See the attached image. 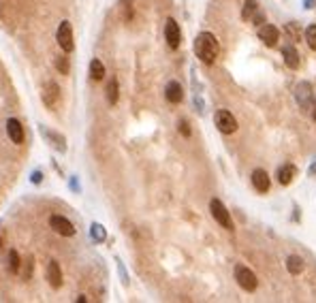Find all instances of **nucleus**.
Masks as SVG:
<instances>
[{"label": "nucleus", "mask_w": 316, "mask_h": 303, "mask_svg": "<svg viewBox=\"0 0 316 303\" xmlns=\"http://www.w3.org/2000/svg\"><path fill=\"white\" fill-rule=\"evenodd\" d=\"M195 54L201 62H205V64H212L214 60L218 58L220 54V43L218 39L214 37L212 32H201L197 35L195 39Z\"/></svg>", "instance_id": "obj_1"}, {"label": "nucleus", "mask_w": 316, "mask_h": 303, "mask_svg": "<svg viewBox=\"0 0 316 303\" xmlns=\"http://www.w3.org/2000/svg\"><path fill=\"white\" fill-rule=\"evenodd\" d=\"M209 212H212V216H214V220H216L222 228H227V231H233L231 212L227 210V205H224L220 198H212V201H209Z\"/></svg>", "instance_id": "obj_2"}, {"label": "nucleus", "mask_w": 316, "mask_h": 303, "mask_svg": "<svg viewBox=\"0 0 316 303\" xmlns=\"http://www.w3.org/2000/svg\"><path fill=\"white\" fill-rule=\"evenodd\" d=\"M295 100H297V105L308 111L312 109V103H314V88L310 81H299L297 86H295Z\"/></svg>", "instance_id": "obj_3"}, {"label": "nucleus", "mask_w": 316, "mask_h": 303, "mask_svg": "<svg viewBox=\"0 0 316 303\" xmlns=\"http://www.w3.org/2000/svg\"><path fill=\"white\" fill-rule=\"evenodd\" d=\"M214 124H216V128L222 132V134H233L237 130V120L233 116L231 111L227 109H220L214 113Z\"/></svg>", "instance_id": "obj_4"}, {"label": "nucleus", "mask_w": 316, "mask_h": 303, "mask_svg": "<svg viewBox=\"0 0 316 303\" xmlns=\"http://www.w3.org/2000/svg\"><path fill=\"white\" fill-rule=\"evenodd\" d=\"M235 280H237V284L243 288V290H248V292H254L259 286V280H257V274L246 267V265H237L235 267Z\"/></svg>", "instance_id": "obj_5"}, {"label": "nucleus", "mask_w": 316, "mask_h": 303, "mask_svg": "<svg viewBox=\"0 0 316 303\" xmlns=\"http://www.w3.org/2000/svg\"><path fill=\"white\" fill-rule=\"evenodd\" d=\"M56 41L62 51H66V54H71L75 47L73 43V28H71V22H60L58 26V32H56Z\"/></svg>", "instance_id": "obj_6"}, {"label": "nucleus", "mask_w": 316, "mask_h": 303, "mask_svg": "<svg viewBox=\"0 0 316 303\" xmlns=\"http://www.w3.org/2000/svg\"><path fill=\"white\" fill-rule=\"evenodd\" d=\"M49 226H52V231H56L58 235H62V237H73L75 235L73 222H71L68 218H64V216H58V214L49 216Z\"/></svg>", "instance_id": "obj_7"}, {"label": "nucleus", "mask_w": 316, "mask_h": 303, "mask_svg": "<svg viewBox=\"0 0 316 303\" xmlns=\"http://www.w3.org/2000/svg\"><path fill=\"white\" fill-rule=\"evenodd\" d=\"M41 98H43V105L47 109H56L60 103V86L56 81H47L43 86V92H41Z\"/></svg>", "instance_id": "obj_8"}, {"label": "nucleus", "mask_w": 316, "mask_h": 303, "mask_svg": "<svg viewBox=\"0 0 316 303\" xmlns=\"http://www.w3.org/2000/svg\"><path fill=\"white\" fill-rule=\"evenodd\" d=\"M165 41L171 49H178L182 43V30H180V24L173 17H169L167 24H165Z\"/></svg>", "instance_id": "obj_9"}, {"label": "nucleus", "mask_w": 316, "mask_h": 303, "mask_svg": "<svg viewBox=\"0 0 316 303\" xmlns=\"http://www.w3.org/2000/svg\"><path fill=\"white\" fill-rule=\"evenodd\" d=\"M257 35H259V39L263 41L267 47H273L280 41V30L276 28V26H271V24H267L265 22L263 26H259V30H257Z\"/></svg>", "instance_id": "obj_10"}, {"label": "nucleus", "mask_w": 316, "mask_h": 303, "mask_svg": "<svg viewBox=\"0 0 316 303\" xmlns=\"http://www.w3.org/2000/svg\"><path fill=\"white\" fill-rule=\"evenodd\" d=\"M41 134L49 141V145L52 148H56L60 154H64L66 152V139H64V134H60V132H56V130H49L47 126H43L41 124Z\"/></svg>", "instance_id": "obj_11"}, {"label": "nucleus", "mask_w": 316, "mask_h": 303, "mask_svg": "<svg viewBox=\"0 0 316 303\" xmlns=\"http://www.w3.org/2000/svg\"><path fill=\"white\" fill-rule=\"evenodd\" d=\"M252 186H254V190L257 192H261V194H265L269 190V186H271V182H269V175H267V171L265 169H254L252 171Z\"/></svg>", "instance_id": "obj_12"}, {"label": "nucleus", "mask_w": 316, "mask_h": 303, "mask_svg": "<svg viewBox=\"0 0 316 303\" xmlns=\"http://www.w3.org/2000/svg\"><path fill=\"white\" fill-rule=\"evenodd\" d=\"M7 134H9V139H11L13 143H17V145L24 143V139H26L24 126H22V122H19L17 118H11L7 122Z\"/></svg>", "instance_id": "obj_13"}, {"label": "nucleus", "mask_w": 316, "mask_h": 303, "mask_svg": "<svg viewBox=\"0 0 316 303\" xmlns=\"http://www.w3.org/2000/svg\"><path fill=\"white\" fill-rule=\"evenodd\" d=\"M165 96L171 105H178V103L184 100V88L180 86V81H169L165 88Z\"/></svg>", "instance_id": "obj_14"}, {"label": "nucleus", "mask_w": 316, "mask_h": 303, "mask_svg": "<svg viewBox=\"0 0 316 303\" xmlns=\"http://www.w3.org/2000/svg\"><path fill=\"white\" fill-rule=\"evenodd\" d=\"M47 282L52 284V288L62 286V269H60L58 260H49V265H47Z\"/></svg>", "instance_id": "obj_15"}, {"label": "nucleus", "mask_w": 316, "mask_h": 303, "mask_svg": "<svg viewBox=\"0 0 316 303\" xmlns=\"http://www.w3.org/2000/svg\"><path fill=\"white\" fill-rule=\"evenodd\" d=\"M282 60L291 71H297L299 69V51L295 49L293 45H284L282 47Z\"/></svg>", "instance_id": "obj_16"}, {"label": "nucleus", "mask_w": 316, "mask_h": 303, "mask_svg": "<svg viewBox=\"0 0 316 303\" xmlns=\"http://www.w3.org/2000/svg\"><path fill=\"white\" fill-rule=\"evenodd\" d=\"M295 177H297V166L295 164H282L278 169V182L282 186H289Z\"/></svg>", "instance_id": "obj_17"}, {"label": "nucleus", "mask_w": 316, "mask_h": 303, "mask_svg": "<svg viewBox=\"0 0 316 303\" xmlns=\"http://www.w3.org/2000/svg\"><path fill=\"white\" fill-rule=\"evenodd\" d=\"M303 258L301 256H297V254H291L289 258H287V271L291 276H299L301 271H303Z\"/></svg>", "instance_id": "obj_18"}, {"label": "nucleus", "mask_w": 316, "mask_h": 303, "mask_svg": "<svg viewBox=\"0 0 316 303\" xmlns=\"http://www.w3.org/2000/svg\"><path fill=\"white\" fill-rule=\"evenodd\" d=\"M90 77H92L94 81H100L105 77V64L98 58H94L92 62H90Z\"/></svg>", "instance_id": "obj_19"}, {"label": "nucleus", "mask_w": 316, "mask_h": 303, "mask_svg": "<svg viewBox=\"0 0 316 303\" xmlns=\"http://www.w3.org/2000/svg\"><path fill=\"white\" fill-rule=\"evenodd\" d=\"M118 98H120V86H118V79L114 77L107 83V103L109 105H116Z\"/></svg>", "instance_id": "obj_20"}, {"label": "nucleus", "mask_w": 316, "mask_h": 303, "mask_svg": "<svg viewBox=\"0 0 316 303\" xmlns=\"http://www.w3.org/2000/svg\"><path fill=\"white\" fill-rule=\"evenodd\" d=\"M90 235H92V239H94L96 244H103L105 239H107L105 226H103V224H98V222H92V224H90Z\"/></svg>", "instance_id": "obj_21"}, {"label": "nucleus", "mask_w": 316, "mask_h": 303, "mask_svg": "<svg viewBox=\"0 0 316 303\" xmlns=\"http://www.w3.org/2000/svg\"><path fill=\"white\" fill-rule=\"evenodd\" d=\"M54 66H56V71L60 73V75H68V73H71V62H68L66 56H56L54 58Z\"/></svg>", "instance_id": "obj_22"}, {"label": "nucleus", "mask_w": 316, "mask_h": 303, "mask_svg": "<svg viewBox=\"0 0 316 303\" xmlns=\"http://www.w3.org/2000/svg\"><path fill=\"white\" fill-rule=\"evenodd\" d=\"M259 11V0H246L243 3V11H241V19H250L254 13Z\"/></svg>", "instance_id": "obj_23"}, {"label": "nucleus", "mask_w": 316, "mask_h": 303, "mask_svg": "<svg viewBox=\"0 0 316 303\" xmlns=\"http://www.w3.org/2000/svg\"><path fill=\"white\" fill-rule=\"evenodd\" d=\"M19 267H22V263H19L17 250H9V271L11 274H19Z\"/></svg>", "instance_id": "obj_24"}, {"label": "nucleus", "mask_w": 316, "mask_h": 303, "mask_svg": "<svg viewBox=\"0 0 316 303\" xmlns=\"http://www.w3.org/2000/svg\"><path fill=\"white\" fill-rule=\"evenodd\" d=\"M132 3H135V0H120L122 17H124V22H130V19H132Z\"/></svg>", "instance_id": "obj_25"}, {"label": "nucleus", "mask_w": 316, "mask_h": 303, "mask_svg": "<svg viewBox=\"0 0 316 303\" xmlns=\"http://www.w3.org/2000/svg\"><path fill=\"white\" fill-rule=\"evenodd\" d=\"M305 41H308V47L316 51V24L308 26V30H305Z\"/></svg>", "instance_id": "obj_26"}, {"label": "nucleus", "mask_w": 316, "mask_h": 303, "mask_svg": "<svg viewBox=\"0 0 316 303\" xmlns=\"http://www.w3.org/2000/svg\"><path fill=\"white\" fill-rule=\"evenodd\" d=\"M284 30H287V35H289V39L293 41V43H295V41H299V30H297V26H295V24H287V28H284Z\"/></svg>", "instance_id": "obj_27"}, {"label": "nucleus", "mask_w": 316, "mask_h": 303, "mask_svg": "<svg viewBox=\"0 0 316 303\" xmlns=\"http://www.w3.org/2000/svg\"><path fill=\"white\" fill-rule=\"evenodd\" d=\"M250 22H252L254 26H257V28H259V26H263V24H265V13L257 11V13H254V15L250 17Z\"/></svg>", "instance_id": "obj_28"}, {"label": "nucleus", "mask_w": 316, "mask_h": 303, "mask_svg": "<svg viewBox=\"0 0 316 303\" xmlns=\"http://www.w3.org/2000/svg\"><path fill=\"white\" fill-rule=\"evenodd\" d=\"M178 130H180L182 134H184V137H190V126H188V122H186V120H180Z\"/></svg>", "instance_id": "obj_29"}, {"label": "nucleus", "mask_w": 316, "mask_h": 303, "mask_svg": "<svg viewBox=\"0 0 316 303\" xmlns=\"http://www.w3.org/2000/svg\"><path fill=\"white\" fill-rule=\"evenodd\" d=\"M116 263H118V271H120V276H122V282H124V284H128V276H126V269H124V265H122V260L118 258Z\"/></svg>", "instance_id": "obj_30"}, {"label": "nucleus", "mask_w": 316, "mask_h": 303, "mask_svg": "<svg viewBox=\"0 0 316 303\" xmlns=\"http://www.w3.org/2000/svg\"><path fill=\"white\" fill-rule=\"evenodd\" d=\"M30 182H32V184H41V182H43V173H41L39 169L32 171V173H30Z\"/></svg>", "instance_id": "obj_31"}, {"label": "nucleus", "mask_w": 316, "mask_h": 303, "mask_svg": "<svg viewBox=\"0 0 316 303\" xmlns=\"http://www.w3.org/2000/svg\"><path fill=\"white\" fill-rule=\"evenodd\" d=\"M32 267H34V260L28 258V265H26V271H24V278L26 280H30V271H32Z\"/></svg>", "instance_id": "obj_32"}, {"label": "nucleus", "mask_w": 316, "mask_h": 303, "mask_svg": "<svg viewBox=\"0 0 316 303\" xmlns=\"http://www.w3.org/2000/svg\"><path fill=\"white\" fill-rule=\"evenodd\" d=\"M314 5H316V0H303V7L305 9H314Z\"/></svg>", "instance_id": "obj_33"}, {"label": "nucleus", "mask_w": 316, "mask_h": 303, "mask_svg": "<svg viewBox=\"0 0 316 303\" xmlns=\"http://www.w3.org/2000/svg\"><path fill=\"white\" fill-rule=\"evenodd\" d=\"M71 186H73V190H79V186H77V180H75V177H71Z\"/></svg>", "instance_id": "obj_34"}, {"label": "nucleus", "mask_w": 316, "mask_h": 303, "mask_svg": "<svg viewBox=\"0 0 316 303\" xmlns=\"http://www.w3.org/2000/svg\"><path fill=\"white\" fill-rule=\"evenodd\" d=\"M310 175H316V162L310 164Z\"/></svg>", "instance_id": "obj_35"}, {"label": "nucleus", "mask_w": 316, "mask_h": 303, "mask_svg": "<svg viewBox=\"0 0 316 303\" xmlns=\"http://www.w3.org/2000/svg\"><path fill=\"white\" fill-rule=\"evenodd\" d=\"M312 118H314V120H316V100H314V103H312Z\"/></svg>", "instance_id": "obj_36"}, {"label": "nucleus", "mask_w": 316, "mask_h": 303, "mask_svg": "<svg viewBox=\"0 0 316 303\" xmlns=\"http://www.w3.org/2000/svg\"><path fill=\"white\" fill-rule=\"evenodd\" d=\"M77 301H79V303H84V301H88V297H86V295H79Z\"/></svg>", "instance_id": "obj_37"}]
</instances>
